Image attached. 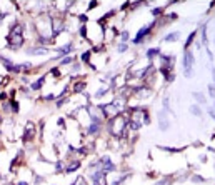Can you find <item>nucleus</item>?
Wrapping results in <instances>:
<instances>
[{
    "label": "nucleus",
    "mask_w": 215,
    "mask_h": 185,
    "mask_svg": "<svg viewBox=\"0 0 215 185\" xmlns=\"http://www.w3.org/2000/svg\"><path fill=\"white\" fill-rule=\"evenodd\" d=\"M63 170H65V162L60 158V160H57V162H55V172L57 173H62Z\"/></svg>",
    "instance_id": "16"
},
{
    "label": "nucleus",
    "mask_w": 215,
    "mask_h": 185,
    "mask_svg": "<svg viewBox=\"0 0 215 185\" xmlns=\"http://www.w3.org/2000/svg\"><path fill=\"white\" fill-rule=\"evenodd\" d=\"M84 90H85V82H79V80H77L75 85H74V94H82Z\"/></svg>",
    "instance_id": "14"
},
{
    "label": "nucleus",
    "mask_w": 215,
    "mask_h": 185,
    "mask_svg": "<svg viewBox=\"0 0 215 185\" xmlns=\"http://www.w3.org/2000/svg\"><path fill=\"white\" fill-rule=\"evenodd\" d=\"M119 37H120V42L122 43H125V42H129V32L127 30H122V32H119Z\"/></svg>",
    "instance_id": "20"
},
{
    "label": "nucleus",
    "mask_w": 215,
    "mask_h": 185,
    "mask_svg": "<svg viewBox=\"0 0 215 185\" xmlns=\"http://www.w3.org/2000/svg\"><path fill=\"white\" fill-rule=\"evenodd\" d=\"M0 124H2V115H0Z\"/></svg>",
    "instance_id": "34"
},
{
    "label": "nucleus",
    "mask_w": 215,
    "mask_h": 185,
    "mask_svg": "<svg viewBox=\"0 0 215 185\" xmlns=\"http://www.w3.org/2000/svg\"><path fill=\"white\" fill-rule=\"evenodd\" d=\"M97 5H99V3H97V2H90V3H89V8H87V12H90L92 8H95Z\"/></svg>",
    "instance_id": "28"
},
{
    "label": "nucleus",
    "mask_w": 215,
    "mask_h": 185,
    "mask_svg": "<svg viewBox=\"0 0 215 185\" xmlns=\"http://www.w3.org/2000/svg\"><path fill=\"white\" fill-rule=\"evenodd\" d=\"M100 129H102V125H99V124H90V127L87 129V134H90V135H97Z\"/></svg>",
    "instance_id": "13"
},
{
    "label": "nucleus",
    "mask_w": 215,
    "mask_h": 185,
    "mask_svg": "<svg viewBox=\"0 0 215 185\" xmlns=\"http://www.w3.org/2000/svg\"><path fill=\"white\" fill-rule=\"evenodd\" d=\"M159 125H160V130H164V132H167L170 129V120L167 119V112L162 110L159 115Z\"/></svg>",
    "instance_id": "6"
},
{
    "label": "nucleus",
    "mask_w": 215,
    "mask_h": 185,
    "mask_svg": "<svg viewBox=\"0 0 215 185\" xmlns=\"http://www.w3.org/2000/svg\"><path fill=\"white\" fill-rule=\"evenodd\" d=\"M18 65H20V72H23V74L32 70V64H30V62H23V64H18Z\"/></svg>",
    "instance_id": "18"
},
{
    "label": "nucleus",
    "mask_w": 215,
    "mask_h": 185,
    "mask_svg": "<svg viewBox=\"0 0 215 185\" xmlns=\"http://www.w3.org/2000/svg\"><path fill=\"white\" fill-rule=\"evenodd\" d=\"M193 64H195V58H193V53L190 50H185L183 53V75L190 79L193 74Z\"/></svg>",
    "instance_id": "2"
},
{
    "label": "nucleus",
    "mask_w": 215,
    "mask_h": 185,
    "mask_svg": "<svg viewBox=\"0 0 215 185\" xmlns=\"http://www.w3.org/2000/svg\"><path fill=\"white\" fill-rule=\"evenodd\" d=\"M72 62H74V57H63L60 60V65L58 67H65V65H70Z\"/></svg>",
    "instance_id": "21"
},
{
    "label": "nucleus",
    "mask_w": 215,
    "mask_h": 185,
    "mask_svg": "<svg viewBox=\"0 0 215 185\" xmlns=\"http://www.w3.org/2000/svg\"><path fill=\"white\" fill-rule=\"evenodd\" d=\"M193 182H203V177H198V175H193Z\"/></svg>",
    "instance_id": "29"
},
{
    "label": "nucleus",
    "mask_w": 215,
    "mask_h": 185,
    "mask_svg": "<svg viewBox=\"0 0 215 185\" xmlns=\"http://www.w3.org/2000/svg\"><path fill=\"white\" fill-rule=\"evenodd\" d=\"M0 134H2V130H0Z\"/></svg>",
    "instance_id": "35"
},
{
    "label": "nucleus",
    "mask_w": 215,
    "mask_h": 185,
    "mask_svg": "<svg viewBox=\"0 0 215 185\" xmlns=\"http://www.w3.org/2000/svg\"><path fill=\"white\" fill-rule=\"evenodd\" d=\"M208 95H210V97H213V85H212V84L208 85Z\"/></svg>",
    "instance_id": "30"
},
{
    "label": "nucleus",
    "mask_w": 215,
    "mask_h": 185,
    "mask_svg": "<svg viewBox=\"0 0 215 185\" xmlns=\"http://www.w3.org/2000/svg\"><path fill=\"white\" fill-rule=\"evenodd\" d=\"M74 50V42H68L65 45H62L60 48L57 50V58H63V57H68V53Z\"/></svg>",
    "instance_id": "5"
},
{
    "label": "nucleus",
    "mask_w": 215,
    "mask_h": 185,
    "mask_svg": "<svg viewBox=\"0 0 215 185\" xmlns=\"http://www.w3.org/2000/svg\"><path fill=\"white\" fill-rule=\"evenodd\" d=\"M127 48H129V47H127V43H120V45H119V52L120 53H125Z\"/></svg>",
    "instance_id": "25"
},
{
    "label": "nucleus",
    "mask_w": 215,
    "mask_h": 185,
    "mask_svg": "<svg viewBox=\"0 0 215 185\" xmlns=\"http://www.w3.org/2000/svg\"><path fill=\"white\" fill-rule=\"evenodd\" d=\"M208 115H210V117H212V119H213V117H215V112H213L212 109H208Z\"/></svg>",
    "instance_id": "32"
},
{
    "label": "nucleus",
    "mask_w": 215,
    "mask_h": 185,
    "mask_svg": "<svg viewBox=\"0 0 215 185\" xmlns=\"http://www.w3.org/2000/svg\"><path fill=\"white\" fill-rule=\"evenodd\" d=\"M152 15H154V17H159V15L162 17V15H164V8H154V10H152Z\"/></svg>",
    "instance_id": "23"
},
{
    "label": "nucleus",
    "mask_w": 215,
    "mask_h": 185,
    "mask_svg": "<svg viewBox=\"0 0 215 185\" xmlns=\"http://www.w3.org/2000/svg\"><path fill=\"white\" fill-rule=\"evenodd\" d=\"M190 112H192V114H193L195 117H200V115H202V110H200V105H197V104L190 107Z\"/></svg>",
    "instance_id": "19"
},
{
    "label": "nucleus",
    "mask_w": 215,
    "mask_h": 185,
    "mask_svg": "<svg viewBox=\"0 0 215 185\" xmlns=\"http://www.w3.org/2000/svg\"><path fill=\"white\" fill-rule=\"evenodd\" d=\"M178 37H180V32H172V33H167L164 40L165 42H177Z\"/></svg>",
    "instance_id": "12"
},
{
    "label": "nucleus",
    "mask_w": 215,
    "mask_h": 185,
    "mask_svg": "<svg viewBox=\"0 0 215 185\" xmlns=\"http://www.w3.org/2000/svg\"><path fill=\"white\" fill-rule=\"evenodd\" d=\"M65 102H67V99H65V97H63V99H60V100H57V109H60V107H63V104H65Z\"/></svg>",
    "instance_id": "26"
},
{
    "label": "nucleus",
    "mask_w": 215,
    "mask_h": 185,
    "mask_svg": "<svg viewBox=\"0 0 215 185\" xmlns=\"http://www.w3.org/2000/svg\"><path fill=\"white\" fill-rule=\"evenodd\" d=\"M157 20L155 22H152V23H149V25H145V27H142L139 32H137V35H135V38H132V43H134V45H140L142 42H144V38L145 37H149L150 35V32L154 30L155 27H157Z\"/></svg>",
    "instance_id": "1"
},
{
    "label": "nucleus",
    "mask_w": 215,
    "mask_h": 185,
    "mask_svg": "<svg viewBox=\"0 0 215 185\" xmlns=\"http://www.w3.org/2000/svg\"><path fill=\"white\" fill-rule=\"evenodd\" d=\"M160 53H162L160 48H149V50L145 52V57H147V58H154V57H159Z\"/></svg>",
    "instance_id": "11"
},
{
    "label": "nucleus",
    "mask_w": 215,
    "mask_h": 185,
    "mask_svg": "<svg viewBox=\"0 0 215 185\" xmlns=\"http://www.w3.org/2000/svg\"><path fill=\"white\" fill-rule=\"evenodd\" d=\"M7 42H8V48L10 50H18V48L23 47L25 38H23V35H8Z\"/></svg>",
    "instance_id": "4"
},
{
    "label": "nucleus",
    "mask_w": 215,
    "mask_h": 185,
    "mask_svg": "<svg viewBox=\"0 0 215 185\" xmlns=\"http://www.w3.org/2000/svg\"><path fill=\"white\" fill-rule=\"evenodd\" d=\"M90 57H92V50H85L80 55V62L82 64H90Z\"/></svg>",
    "instance_id": "15"
},
{
    "label": "nucleus",
    "mask_w": 215,
    "mask_h": 185,
    "mask_svg": "<svg viewBox=\"0 0 215 185\" xmlns=\"http://www.w3.org/2000/svg\"><path fill=\"white\" fill-rule=\"evenodd\" d=\"M37 135V127H35V124L33 122L28 120L27 124H25V129H23V144H27V142H30V140L33 139Z\"/></svg>",
    "instance_id": "3"
},
{
    "label": "nucleus",
    "mask_w": 215,
    "mask_h": 185,
    "mask_svg": "<svg viewBox=\"0 0 215 185\" xmlns=\"http://www.w3.org/2000/svg\"><path fill=\"white\" fill-rule=\"evenodd\" d=\"M7 99H8V95L5 92H0V102H7Z\"/></svg>",
    "instance_id": "27"
},
{
    "label": "nucleus",
    "mask_w": 215,
    "mask_h": 185,
    "mask_svg": "<svg viewBox=\"0 0 215 185\" xmlns=\"http://www.w3.org/2000/svg\"><path fill=\"white\" fill-rule=\"evenodd\" d=\"M80 167H82V162H80V160H79V158H72V162L65 165L63 173H74L75 170H79Z\"/></svg>",
    "instance_id": "7"
},
{
    "label": "nucleus",
    "mask_w": 215,
    "mask_h": 185,
    "mask_svg": "<svg viewBox=\"0 0 215 185\" xmlns=\"http://www.w3.org/2000/svg\"><path fill=\"white\" fill-rule=\"evenodd\" d=\"M72 185H85V178H84V177H77L75 182L72 183Z\"/></svg>",
    "instance_id": "24"
},
{
    "label": "nucleus",
    "mask_w": 215,
    "mask_h": 185,
    "mask_svg": "<svg viewBox=\"0 0 215 185\" xmlns=\"http://www.w3.org/2000/svg\"><path fill=\"white\" fill-rule=\"evenodd\" d=\"M43 180H45V178H43V177H38V175H37V177H35V183H42Z\"/></svg>",
    "instance_id": "31"
},
{
    "label": "nucleus",
    "mask_w": 215,
    "mask_h": 185,
    "mask_svg": "<svg viewBox=\"0 0 215 185\" xmlns=\"http://www.w3.org/2000/svg\"><path fill=\"white\" fill-rule=\"evenodd\" d=\"M27 53L28 55H47L48 53V48L45 47H30V48H27Z\"/></svg>",
    "instance_id": "8"
},
{
    "label": "nucleus",
    "mask_w": 215,
    "mask_h": 185,
    "mask_svg": "<svg viewBox=\"0 0 215 185\" xmlns=\"http://www.w3.org/2000/svg\"><path fill=\"white\" fill-rule=\"evenodd\" d=\"M17 185H28V182H25V180H20V182H18Z\"/></svg>",
    "instance_id": "33"
},
{
    "label": "nucleus",
    "mask_w": 215,
    "mask_h": 185,
    "mask_svg": "<svg viewBox=\"0 0 215 185\" xmlns=\"http://www.w3.org/2000/svg\"><path fill=\"white\" fill-rule=\"evenodd\" d=\"M193 97H195V100H197L198 104H202V105H205V102H207V100H205V97L202 94H198V92H193Z\"/></svg>",
    "instance_id": "22"
},
{
    "label": "nucleus",
    "mask_w": 215,
    "mask_h": 185,
    "mask_svg": "<svg viewBox=\"0 0 215 185\" xmlns=\"http://www.w3.org/2000/svg\"><path fill=\"white\" fill-rule=\"evenodd\" d=\"M43 84H45V77H40V79H37L33 84H30V89L33 90V92H38L43 87Z\"/></svg>",
    "instance_id": "9"
},
{
    "label": "nucleus",
    "mask_w": 215,
    "mask_h": 185,
    "mask_svg": "<svg viewBox=\"0 0 215 185\" xmlns=\"http://www.w3.org/2000/svg\"><path fill=\"white\" fill-rule=\"evenodd\" d=\"M195 37H197V30H193V32L187 37V40H185V43H183V48H185V50H188V47L195 42Z\"/></svg>",
    "instance_id": "10"
},
{
    "label": "nucleus",
    "mask_w": 215,
    "mask_h": 185,
    "mask_svg": "<svg viewBox=\"0 0 215 185\" xmlns=\"http://www.w3.org/2000/svg\"><path fill=\"white\" fill-rule=\"evenodd\" d=\"M10 109H12V114H18L20 112V104L17 100H10Z\"/></svg>",
    "instance_id": "17"
}]
</instances>
